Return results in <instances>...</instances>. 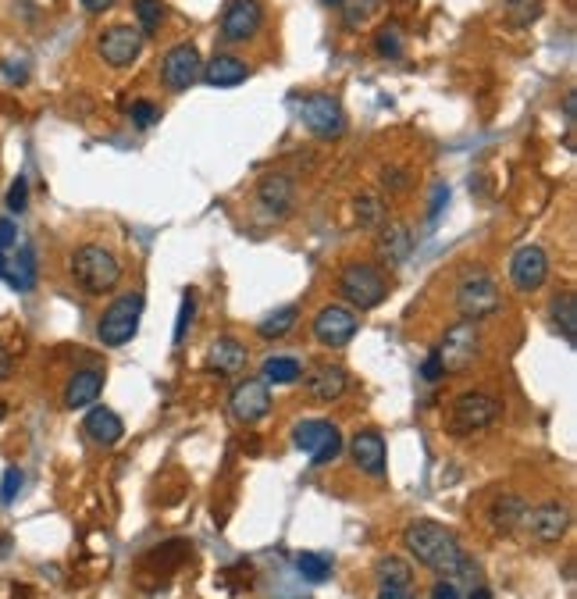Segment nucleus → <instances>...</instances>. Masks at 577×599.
<instances>
[{
	"mask_svg": "<svg viewBox=\"0 0 577 599\" xmlns=\"http://www.w3.org/2000/svg\"><path fill=\"white\" fill-rule=\"evenodd\" d=\"M574 93H567V100H563V111H567V122H574V111H577V104H574Z\"/></svg>",
	"mask_w": 577,
	"mask_h": 599,
	"instance_id": "50",
	"label": "nucleus"
},
{
	"mask_svg": "<svg viewBox=\"0 0 577 599\" xmlns=\"http://www.w3.org/2000/svg\"><path fill=\"white\" fill-rule=\"evenodd\" d=\"M296 325H300V307L296 304L278 307V311H271L268 318L257 321V336H261L264 343H271V339H285Z\"/></svg>",
	"mask_w": 577,
	"mask_h": 599,
	"instance_id": "30",
	"label": "nucleus"
},
{
	"mask_svg": "<svg viewBox=\"0 0 577 599\" xmlns=\"http://www.w3.org/2000/svg\"><path fill=\"white\" fill-rule=\"evenodd\" d=\"M442 204H449V186H446V182H435V193H431V207H428V222H435V218H439Z\"/></svg>",
	"mask_w": 577,
	"mask_h": 599,
	"instance_id": "45",
	"label": "nucleus"
},
{
	"mask_svg": "<svg viewBox=\"0 0 577 599\" xmlns=\"http://www.w3.org/2000/svg\"><path fill=\"white\" fill-rule=\"evenodd\" d=\"M257 204H261L268 214H275V218L289 214L296 204V179L285 172H268L261 182H257Z\"/></svg>",
	"mask_w": 577,
	"mask_h": 599,
	"instance_id": "18",
	"label": "nucleus"
},
{
	"mask_svg": "<svg viewBox=\"0 0 577 599\" xmlns=\"http://www.w3.org/2000/svg\"><path fill=\"white\" fill-rule=\"evenodd\" d=\"M421 378H424V382H439V378H446V375H442V364H439V357H435V353H428V361L421 364Z\"/></svg>",
	"mask_w": 577,
	"mask_h": 599,
	"instance_id": "46",
	"label": "nucleus"
},
{
	"mask_svg": "<svg viewBox=\"0 0 577 599\" xmlns=\"http://www.w3.org/2000/svg\"><path fill=\"white\" fill-rule=\"evenodd\" d=\"M321 4H325V8H339L342 0H321Z\"/></svg>",
	"mask_w": 577,
	"mask_h": 599,
	"instance_id": "54",
	"label": "nucleus"
},
{
	"mask_svg": "<svg viewBox=\"0 0 577 599\" xmlns=\"http://www.w3.org/2000/svg\"><path fill=\"white\" fill-rule=\"evenodd\" d=\"M18 247V225L11 218H0V250L8 254V250Z\"/></svg>",
	"mask_w": 577,
	"mask_h": 599,
	"instance_id": "44",
	"label": "nucleus"
},
{
	"mask_svg": "<svg viewBox=\"0 0 577 599\" xmlns=\"http://www.w3.org/2000/svg\"><path fill=\"white\" fill-rule=\"evenodd\" d=\"M143 40H147V36L139 33L136 25H125V22L107 25L104 33L97 36V50L111 68H129L132 61L143 54Z\"/></svg>",
	"mask_w": 577,
	"mask_h": 599,
	"instance_id": "13",
	"label": "nucleus"
},
{
	"mask_svg": "<svg viewBox=\"0 0 577 599\" xmlns=\"http://www.w3.org/2000/svg\"><path fill=\"white\" fill-rule=\"evenodd\" d=\"M510 282L517 293H538L549 282V254L538 243L521 247L510 261Z\"/></svg>",
	"mask_w": 577,
	"mask_h": 599,
	"instance_id": "14",
	"label": "nucleus"
},
{
	"mask_svg": "<svg viewBox=\"0 0 577 599\" xmlns=\"http://www.w3.org/2000/svg\"><path fill=\"white\" fill-rule=\"evenodd\" d=\"M293 446L300 453H307L310 464L321 468V464H332V460L342 457L346 443H342V432L332 425V421H321V418H307L293 428Z\"/></svg>",
	"mask_w": 577,
	"mask_h": 599,
	"instance_id": "8",
	"label": "nucleus"
},
{
	"mask_svg": "<svg viewBox=\"0 0 577 599\" xmlns=\"http://www.w3.org/2000/svg\"><path fill=\"white\" fill-rule=\"evenodd\" d=\"M139 318H143V293L114 296L97 321V339L104 346H111V350H118V346H125V343L136 339Z\"/></svg>",
	"mask_w": 577,
	"mask_h": 599,
	"instance_id": "7",
	"label": "nucleus"
},
{
	"mask_svg": "<svg viewBox=\"0 0 577 599\" xmlns=\"http://www.w3.org/2000/svg\"><path fill=\"white\" fill-rule=\"evenodd\" d=\"M339 293L342 300H350L357 311H374V307L385 304L389 296V279L378 264L367 261H353L339 271Z\"/></svg>",
	"mask_w": 577,
	"mask_h": 599,
	"instance_id": "5",
	"label": "nucleus"
},
{
	"mask_svg": "<svg viewBox=\"0 0 577 599\" xmlns=\"http://www.w3.org/2000/svg\"><path fill=\"white\" fill-rule=\"evenodd\" d=\"M524 528L531 532V539L545 542V546H549V542H560L563 535L570 532V510L556 500H545L524 514Z\"/></svg>",
	"mask_w": 577,
	"mask_h": 599,
	"instance_id": "16",
	"label": "nucleus"
},
{
	"mask_svg": "<svg viewBox=\"0 0 577 599\" xmlns=\"http://www.w3.org/2000/svg\"><path fill=\"white\" fill-rule=\"evenodd\" d=\"M132 11H136V29L143 36H154L164 22V4L161 0H132Z\"/></svg>",
	"mask_w": 577,
	"mask_h": 599,
	"instance_id": "34",
	"label": "nucleus"
},
{
	"mask_svg": "<svg viewBox=\"0 0 577 599\" xmlns=\"http://www.w3.org/2000/svg\"><path fill=\"white\" fill-rule=\"evenodd\" d=\"M200 75H204V58H200V50L196 43H179V47H171L161 61V83L168 86L171 93H186L189 86L200 83Z\"/></svg>",
	"mask_w": 577,
	"mask_h": 599,
	"instance_id": "12",
	"label": "nucleus"
},
{
	"mask_svg": "<svg viewBox=\"0 0 577 599\" xmlns=\"http://www.w3.org/2000/svg\"><path fill=\"white\" fill-rule=\"evenodd\" d=\"M503 403L488 393H460L453 403H449L446 414V432L453 439H467V435H478L496 428L503 421Z\"/></svg>",
	"mask_w": 577,
	"mask_h": 599,
	"instance_id": "3",
	"label": "nucleus"
},
{
	"mask_svg": "<svg viewBox=\"0 0 577 599\" xmlns=\"http://www.w3.org/2000/svg\"><path fill=\"white\" fill-rule=\"evenodd\" d=\"M228 414L239 425H257L271 414V386L264 378H243L228 393Z\"/></svg>",
	"mask_w": 577,
	"mask_h": 599,
	"instance_id": "11",
	"label": "nucleus"
},
{
	"mask_svg": "<svg viewBox=\"0 0 577 599\" xmlns=\"http://www.w3.org/2000/svg\"><path fill=\"white\" fill-rule=\"evenodd\" d=\"M353 218H357L360 229H382L389 222V207H385V200L378 193H360L353 200Z\"/></svg>",
	"mask_w": 577,
	"mask_h": 599,
	"instance_id": "31",
	"label": "nucleus"
},
{
	"mask_svg": "<svg viewBox=\"0 0 577 599\" xmlns=\"http://www.w3.org/2000/svg\"><path fill=\"white\" fill-rule=\"evenodd\" d=\"M0 68H4V79H8L11 86L29 83V61H25V58H8Z\"/></svg>",
	"mask_w": 577,
	"mask_h": 599,
	"instance_id": "41",
	"label": "nucleus"
},
{
	"mask_svg": "<svg viewBox=\"0 0 577 599\" xmlns=\"http://www.w3.org/2000/svg\"><path fill=\"white\" fill-rule=\"evenodd\" d=\"M246 357H250V350H246L239 339L232 336H221L218 343L211 346V353H207V371H214V375H239V371L246 368Z\"/></svg>",
	"mask_w": 577,
	"mask_h": 599,
	"instance_id": "24",
	"label": "nucleus"
},
{
	"mask_svg": "<svg viewBox=\"0 0 577 599\" xmlns=\"http://www.w3.org/2000/svg\"><path fill=\"white\" fill-rule=\"evenodd\" d=\"M374 54H378V58H389V61H396L399 54H403V36H399L396 25L378 29V36H374Z\"/></svg>",
	"mask_w": 577,
	"mask_h": 599,
	"instance_id": "36",
	"label": "nucleus"
},
{
	"mask_svg": "<svg viewBox=\"0 0 577 599\" xmlns=\"http://www.w3.org/2000/svg\"><path fill=\"white\" fill-rule=\"evenodd\" d=\"M261 378L268 386H293L303 378V364L300 357H289V353H278V357H268L261 364Z\"/></svg>",
	"mask_w": 577,
	"mask_h": 599,
	"instance_id": "29",
	"label": "nucleus"
},
{
	"mask_svg": "<svg viewBox=\"0 0 577 599\" xmlns=\"http://www.w3.org/2000/svg\"><path fill=\"white\" fill-rule=\"evenodd\" d=\"M86 435H90L93 443L100 446H114V443H122V435H125V425L122 418L111 411V407H90V414H86Z\"/></svg>",
	"mask_w": 577,
	"mask_h": 599,
	"instance_id": "27",
	"label": "nucleus"
},
{
	"mask_svg": "<svg viewBox=\"0 0 577 599\" xmlns=\"http://www.w3.org/2000/svg\"><path fill=\"white\" fill-rule=\"evenodd\" d=\"M467 599H492V592H488L485 585H474V589H471V596H467Z\"/></svg>",
	"mask_w": 577,
	"mask_h": 599,
	"instance_id": "51",
	"label": "nucleus"
},
{
	"mask_svg": "<svg viewBox=\"0 0 577 599\" xmlns=\"http://www.w3.org/2000/svg\"><path fill=\"white\" fill-rule=\"evenodd\" d=\"M456 311L464 321H485L503 311V293L485 268H467L456 279Z\"/></svg>",
	"mask_w": 577,
	"mask_h": 599,
	"instance_id": "4",
	"label": "nucleus"
},
{
	"mask_svg": "<svg viewBox=\"0 0 577 599\" xmlns=\"http://www.w3.org/2000/svg\"><path fill=\"white\" fill-rule=\"evenodd\" d=\"M431 599H464V592H460V585L453 578H439L431 585Z\"/></svg>",
	"mask_w": 577,
	"mask_h": 599,
	"instance_id": "43",
	"label": "nucleus"
},
{
	"mask_svg": "<svg viewBox=\"0 0 577 599\" xmlns=\"http://www.w3.org/2000/svg\"><path fill=\"white\" fill-rule=\"evenodd\" d=\"M524 514H528V503H524L521 496H513V493L496 496L492 507H488V525H492L496 535H513L524 525Z\"/></svg>",
	"mask_w": 577,
	"mask_h": 599,
	"instance_id": "25",
	"label": "nucleus"
},
{
	"mask_svg": "<svg viewBox=\"0 0 577 599\" xmlns=\"http://www.w3.org/2000/svg\"><path fill=\"white\" fill-rule=\"evenodd\" d=\"M132 122L139 125V129H150V125L161 122V107L154 104V100H136V104L129 107Z\"/></svg>",
	"mask_w": 577,
	"mask_h": 599,
	"instance_id": "39",
	"label": "nucleus"
},
{
	"mask_svg": "<svg viewBox=\"0 0 577 599\" xmlns=\"http://www.w3.org/2000/svg\"><path fill=\"white\" fill-rule=\"evenodd\" d=\"M374 599H414V592H385V589H378V596Z\"/></svg>",
	"mask_w": 577,
	"mask_h": 599,
	"instance_id": "49",
	"label": "nucleus"
},
{
	"mask_svg": "<svg viewBox=\"0 0 577 599\" xmlns=\"http://www.w3.org/2000/svg\"><path fill=\"white\" fill-rule=\"evenodd\" d=\"M350 453H353V464H357L367 478H385V439H382V432H374V428L357 432L350 439Z\"/></svg>",
	"mask_w": 577,
	"mask_h": 599,
	"instance_id": "19",
	"label": "nucleus"
},
{
	"mask_svg": "<svg viewBox=\"0 0 577 599\" xmlns=\"http://www.w3.org/2000/svg\"><path fill=\"white\" fill-rule=\"evenodd\" d=\"M303 389H307V396L314 403H335L350 389V371L332 361L317 364V368H310L307 378H303Z\"/></svg>",
	"mask_w": 577,
	"mask_h": 599,
	"instance_id": "17",
	"label": "nucleus"
},
{
	"mask_svg": "<svg viewBox=\"0 0 577 599\" xmlns=\"http://www.w3.org/2000/svg\"><path fill=\"white\" fill-rule=\"evenodd\" d=\"M204 83L218 86V90H228V86H239L250 79V65L236 54H214L211 61L204 65V75H200Z\"/></svg>",
	"mask_w": 577,
	"mask_h": 599,
	"instance_id": "23",
	"label": "nucleus"
},
{
	"mask_svg": "<svg viewBox=\"0 0 577 599\" xmlns=\"http://www.w3.org/2000/svg\"><path fill=\"white\" fill-rule=\"evenodd\" d=\"M374 582L385 592H410V585H414V567H410L407 557L385 553V557L374 560Z\"/></svg>",
	"mask_w": 577,
	"mask_h": 599,
	"instance_id": "22",
	"label": "nucleus"
},
{
	"mask_svg": "<svg viewBox=\"0 0 577 599\" xmlns=\"http://www.w3.org/2000/svg\"><path fill=\"white\" fill-rule=\"evenodd\" d=\"M193 318H196V293H193V289H189V293L182 296V307H179V318H175V332H171V343H175V346L186 343L189 325H193Z\"/></svg>",
	"mask_w": 577,
	"mask_h": 599,
	"instance_id": "37",
	"label": "nucleus"
},
{
	"mask_svg": "<svg viewBox=\"0 0 577 599\" xmlns=\"http://www.w3.org/2000/svg\"><path fill=\"white\" fill-rule=\"evenodd\" d=\"M4 275H8V254L0 250V279H4Z\"/></svg>",
	"mask_w": 577,
	"mask_h": 599,
	"instance_id": "52",
	"label": "nucleus"
},
{
	"mask_svg": "<svg viewBox=\"0 0 577 599\" xmlns=\"http://www.w3.org/2000/svg\"><path fill=\"white\" fill-rule=\"evenodd\" d=\"M11 371H15V357H11L8 346L0 343V382H4V378H11Z\"/></svg>",
	"mask_w": 577,
	"mask_h": 599,
	"instance_id": "47",
	"label": "nucleus"
},
{
	"mask_svg": "<svg viewBox=\"0 0 577 599\" xmlns=\"http://www.w3.org/2000/svg\"><path fill=\"white\" fill-rule=\"evenodd\" d=\"M4 204H8L11 214H22L25 207H29V182H25L22 175H18V179L8 186V197H4Z\"/></svg>",
	"mask_w": 577,
	"mask_h": 599,
	"instance_id": "40",
	"label": "nucleus"
},
{
	"mask_svg": "<svg viewBox=\"0 0 577 599\" xmlns=\"http://www.w3.org/2000/svg\"><path fill=\"white\" fill-rule=\"evenodd\" d=\"M300 122L317 140H342L346 136V111L332 93H310L300 100Z\"/></svg>",
	"mask_w": 577,
	"mask_h": 599,
	"instance_id": "9",
	"label": "nucleus"
},
{
	"mask_svg": "<svg viewBox=\"0 0 577 599\" xmlns=\"http://www.w3.org/2000/svg\"><path fill=\"white\" fill-rule=\"evenodd\" d=\"M36 279H40V264H36L33 243H18L15 257H8V275H4V282H8L11 289H18V293H29V289L36 286Z\"/></svg>",
	"mask_w": 577,
	"mask_h": 599,
	"instance_id": "26",
	"label": "nucleus"
},
{
	"mask_svg": "<svg viewBox=\"0 0 577 599\" xmlns=\"http://www.w3.org/2000/svg\"><path fill=\"white\" fill-rule=\"evenodd\" d=\"M79 4L86 11H93V15H100V11H107V8H114V0H79Z\"/></svg>",
	"mask_w": 577,
	"mask_h": 599,
	"instance_id": "48",
	"label": "nucleus"
},
{
	"mask_svg": "<svg viewBox=\"0 0 577 599\" xmlns=\"http://www.w3.org/2000/svg\"><path fill=\"white\" fill-rule=\"evenodd\" d=\"M545 11V0H503V15H506V25L513 29H528L542 18Z\"/></svg>",
	"mask_w": 577,
	"mask_h": 599,
	"instance_id": "32",
	"label": "nucleus"
},
{
	"mask_svg": "<svg viewBox=\"0 0 577 599\" xmlns=\"http://www.w3.org/2000/svg\"><path fill=\"white\" fill-rule=\"evenodd\" d=\"M382 182H385V189H389V193H407V189H410V172H403V168H385Z\"/></svg>",
	"mask_w": 577,
	"mask_h": 599,
	"instance_id": "42",
	"label": "nucleus"
},
{
	"mask_svg": "<svg viewBox=\"0 0 577 599\" xmlns=\"http://www.w3.org/2000/svg\"><path fill=\"white\" fill-rule=\"evenodd\" d=\"M310 332H314L317 343L328 346V350H342V346H350L353 336L360 332V318L357 311H350L346 304H328L314 314Z\"/></svg>",
	"mask_w": 577,
	"mask_h": 599,
	"instance_id": "10",
	"label": "nucleus"
},
{
	"mask_svg": "<svg viewBox=\"0 0 577 599\" xmlns=\"http://www.w3.org/2000/svg\"><path fill=\"white\" fill-rule=\"evenodd\" d=\"M22 485H25V471L18 468V464H11V468L4 471V482H0V503L11 507V503L18 500V493H22Z\"/></svg>",
	"mask_w": 577,
	"mask_h": 599,
	"instance_id": "38",
	"label": "nucleus"
},
{
	"mask_svg": "<svg viewBox=\"0 0 577 599\" xmlns=\"http://www.w3.org/2000/svg\"><path fill=\"white\" fill-rule=\"evenodd\" d=\"M8 550H11V539H0V557H4Z\"/></svg>",
	"mask_w": 577,
	"mask_h": 599,
	"instance_id": "53",
	"label": "nucleus"
},
{
	"mask_svg": "<svg viewBox=\"0 0 577 599\" xmlns=\"http://www.w3.org/2000/svg\"><path fill=\"white\" fill-rule=\"evenodd\" d=\"M264 8L261 0H228V8L221 11V33L232 43H246L261 33Z\"/></svg>",
	"mask_w": 577,
	"mask_h": 599,
	"instance_id": "15",
	"label": "nucleus"
},
{
	"mask_svg": "<svg viewBox=\"0 0 577 599\" xmlns=\"http://www.w3.org/2000/svg\"><path fill=\"white\" fill-rule=\"evenodd\" d=\"M0 418H4V403H0Z\"/></svg>",
	"mask_w": 577,
	"mask_h": 599,
	"instance_id": "55",
	"label": "nucleus"
},
{
	"mask_svg": "<svg viewBox=\"0 0 577 599\" xmlns=\"http://www.w3.org/2000/svg\"><path fill=\"white\" fill-rule=\"evenodd\" d=\"M100 389H104V371H97V368L75 371V375L68 378V386H65V407H68V411L93 407V403H97V396H100Z\"/></svg>",
	"mask_w": 577,
	"mask_h": 599,
	"instance_id": "21",
	"label": "nucleus"
},
{
	"mask_svg": "<svg viewBox=\"0 0 577 599\" xmlns=\"http://www.w3.org/2000/svg\"><path fill=\"white\" fill-rule=\"evenodd\" d=\"M403 546H407V553L417 560V564L428 567L431 575L453 578L456 585L471 582V589L478 585V578H481L478 564L464 553V546H460V539H456L453 528L421 517V521H410L407 525V532H403Z\"/></svg>",
	"mask_w": 577,
	"mask_h": 599,
	"instance_id": "1",
	"label": "nucleus"
},
{
	"mask_svg": "<svg viewBox=\"0 0 577 599\" xmlns=\"http://www.w3.org/2000/svg\"><path fill=\"white\" fill-rule=\"evenodd\" d=\"M435 357H439L442 364V375H464V371H471L474 364H478L481 357V329L478 321H456V325H449L446 336H442V343L435 346Z\"/></svg>",
	"mask_w": 577,
	"mask_h": 599,
	"instance_id": "6",
	"label": "nucleus"
},
{
	"mask_svg": "<svg viewBox=\"0 0 577 599\" xmlns=\"http://www.w3.org/2000/svg\"><path fill=\"white\" fill-rule=\"evenodd\" d=\"M339 8H342V25L346 29H360L378 11V0H342Z\"/></svg>",
	"mask_w": 577,
	"mask_h": 599,
	"instance_id": "35",
	"label": "nucleus"
},
{
	"mask_svg": "<svg viewBox=\"0 0 577 599\" xmlns=\"http://www.w3.org/2000/svg\"><path fill=\"white\" fill-rule=\"evenodd\" d=\"M68 271H72V282L90 296H107L118 289L122 282V261L111 254L100 243H82L79 250L68 261Z\"/></svg>",
	"mask_w": 577,
	"mask_h": 599,
	"instance_id": "2",
	"label": "nucleus"
},
{
	"mask_svg": "<svg viewBox=\"0 0 577 599\" xmlns=\"http://www.w3.org/2000/svg\"><path fill=\"white\" fill-rule=\"evenodd\" d=\"M296 571H300L303 582L321 585L332 578V557H325V553H296Z\"/></svg>",
	"mask_w": 577,
	"mask_h": 599,
	"instance_id": "33",
	"label": "nucleus"
},
{
	"mask_svg": "<svg viewBox=\"0 0 577 599\" xmlns=\"http://www.w3.org/2000/svg\"><path fill=\"white\" fill-rule=\"evenodd\" d=\"M410 254H414V232L403 222H385L382 229H378V257H382L389 268H399Z\"/></svg>",
	"mask_w": 577,
	"mask_h": 599,
	"instance_id": "20",
	"label": "nucleus"
},
{
	"mask_svg": "<svg viewBox=\"0 0 577 599\" xmlns=\"http://www.w3.org/2000/svg\"><path fill=\"white\" fill-rule=\"evenodd\" d=\"M549 321H553V329L560 332L570 346L577 343V296L570 293V289H563V293H556L553 300H549Z\"/></svg>",
	"mask_w": 577,
	"mask_h": 599,
	"instance_id": "28",
	"label": "nucleus"
}]
</instances>
